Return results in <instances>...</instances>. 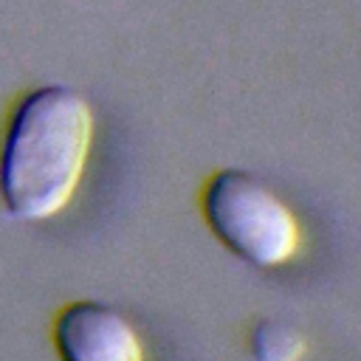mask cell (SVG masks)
<instances>
[{"label": "cell", "mask_w": 361, "mask_h": 361, "mask_svg": "<svg viewBox=\"0 0 361 361\" xmlns=\"http://www.w3.org/2000/svg\"><path fill=\"white\" fill-rule=\"evenodd\" d=\"M93 113L82 93L62 85L28 90L11 110L0 147V197L17 220L59 214L85 172Z\"/></svg>", "instance_id": "cell-1"}, {"label": "cell", "mask_w": 361, "mask_h": 361, "mask_svg": "<svg viewBox=\"0 0 361 361\" xmlns=\"http://www.w3.org/2000/svg\"><path fill=\"white\" fill-rule=\"evenodd\" d=\"M200 203L220 243L254 268H276L299 251V220L271 186L245 169L214 172Z\"/></svg>", "instance_id": "cell-2"}, {"label": "cell", "mask_w": 361, "mask_h": 361, "mask_svg": "<svg viewBox=\"0 0 361 361\" xmlns=\"http://www.w3.org/2000/svg\"><path fill=\"white\" fill-rule=\"evenodd\" d=\"M62 361H144V347L130 319L104 302H73L54 322Z\"/></svg>", "instance_id": "cell-3"}, {"label": "cell", "mask_w": 361, "mask_h": 361, "mask_svg": "<svg viewBox=\"0 0 361 361\" xmlns=\"http://www.w3.org/2000/svg\"><path fill=\"white\" fill-rule=\"evenodd\" d=\"M251 350L259 361H299L305 353L302 336L285 322H262L254 330Z\"/></svg>", "instance_id": "cell-4"}]
</instances>
